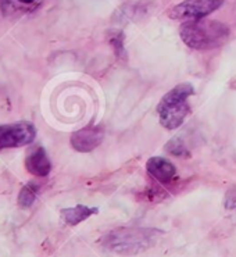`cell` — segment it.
Returning a JSON list of instances; mask_svg holds the SVG:
<instances>
[{
    "label": "cell",
    "mask_w": 236,
    "mask_h": 257,
    "mask_svg": "<svg viewBox=\"0 0 236 257\" xmlns=\"http://www.w3.org/2000/svg\"><path fill=\"white\" fill-rule=\"evenodd\" d=\"M104 128L101 125H88L71 135L70 144L72 149L79 153H89L103 142Z\"/></svg>",
    "instance_id": "8992f818"
},
{
    "label": "cell",
    "mask_w": 236,
    "mask_h": 257,
    "mask_svg": "<svg viewBox=\"0 0 236 257\" xmlns=\"http://www.w3.org/2000/svg\"><path fill=\"white\" fill-rule=\"evenodd\" d=\"M35 135V126L30 122L0 125V150L27 146L34 142Z\"/></svg>",
    "instance_id": "5b68a950"
},
{
    "label": "cell",
    "mask_w": 236,
    "mask_h": 257,
    "mask_svg": "<svg viewBox=\"0 0 236 257\" xmlns=\"http://www.w3.org/2000/svg\"><path fill=\"white\" fill-rule=\"evenodd\" d=\"M179 35L188 48L212 50L222 46L228 41L230 31L224 23L215 20H196L183 23Z\"/></svg>",
    "instance_id": "7a4b0ae2"
},
{
    "label": "cell",
    "mask_w": 236,
    "mask_h": 257,
    "mask_svg": "<svg viewBox=\"0 0 236 257\" xmlns=\"http://www.w3.org/2000/svg\"><path fill=\"white\" fill-rule=\"evenodd\" d=\"M225 0H183L168 10V17L178 21L203 20L224 5Z\"/></svg>",
    "instance_id": "277c9868"
},
{
    "label": "cell",
    "mask_w": 236,
    "mask_h": 257,
    "mask_svg": "<svg viewBox=\"0 0 236 257\" xmlns=\"http://www.w3.org/2000/svg\"><path fill=\"white\" fill-rule=\"evenodd\" d=\"M193 92L195 89L190 84H179L168 90L156 108L160 124L167 130H177L182 125L186 117L192 113L188 99Z\"/></svg>",
    "instance_id": "3957f363"
},
{
    "label": "cell",
    "mask_w": 236,
    "mask_h": 257,
    "mask_svg": "<svg viewBox=\"0 0 236 257\" xmlns=\"http://www.w3.org/2000/svg\"><path fill=\"white\" fill-rule=\"evenodd\" d=\"M224 209L226 214L229 215L233 221H236V186L230 188L229 191L226 192L224 199Z\"/></svg>",
    "instance_id": "5bb4252c"
},
{
    "label": "cell",
    "mask_w": 236,
    "mask_h": 257,
    "mask_svg": "<svg viewBox=\"0 0 236 257\" xmlns=\"http://www.w3.org/2000/svg\"><path fill=\"white\" fill-rule=\"evenodd\" d=\"M165 150L168 153H171L172 156H177V157H189L190 156L188 148L185 146V144H183L179 138L171 139L168 144L165 145Z\"/></svg>",
    "instance_id": "4fadbf2b"
},
{
    "label": "cell",
    "mask_w": 236,
    "mask_h": 257,
    "mask_svg": "<svg viewBox=\"0 0 236 257\" xmlns=\"http://www.w3.org/2000/svg\"><path fill=\"white\" fill-rule=\"evenodd\" d=\"M167 196V191L161 189L160 186H152L146 191L141 193L139 196V200L142 202H148V203H159L163 199H165Z\"/></svg>",
    "instance_id": "7c38bea8"
},
{
    "label": "cell",
    "mask_w": 236,
    "mask_h": 257,
    "mask_svg": "<svg viewBox=\"0 0 236 257\" xmlns=\"http://www.w3.org/2000/svg\"><path fill=\"white\" fill-rule=\"evenodd\" d=\"M99 209L97 207H89L85 204H77L75 207H68V209L61 210V218L67 225L75 227L78 224H81L85 220H88L89 217L97 214Z\"/></svg>",
    "instance_id": "9c48e42d"
},
{
    "label": "cell",
    "mask_w": 236,
    "mask_h": 257,
    "mask_svg": "<svg viewBox=\"0 0 236 257\" xmlns=\"http://www.w3.org/2000/svg\"><path fill=\"white\" fill-rule=\"evenodd\" d=\"M163 233L161 229L156 228H117L104 233L99 239V245L110 253L132 256L153 247Z\"/></svg>",
    "instance_id": "6da1fadb"
},
{
    "label": "cell",
    "mask_w": 236,
    "mask_h": 257,
    "mask_svg": "<svg viewBox=\"0 0 236 257\" xmlns=\"http://www.w3.org/2000/svg\"><path fill=\"white\" fill-rule=\"evenodd\" d=\"M27 171L35 177H46L52 171V163L43 148L32 149L25 159Z\"/></svg>",
    "instance_id": "ba28073f"
},
{
    "label": "cell",
    "mask_w": 236,
    "mask_h": 257,
    "mask_svg": "<svg viewBox=\"0 0 236 257\" xmlns=\"http://www.w3.org/2000/svg\"><path fill=\"white\" fill-rule=\"evenodd\" d=\"M17 2L23 6H30V5H35L38 0H17Z\"/></svg>",
    "instance_id": "9a60e30c"
},
{
    "label": "cell",
    "mask_w": 236,
    "mask_h": 257,
    "mask_svg": "<svg viewBox=\"0 0 236 257\" xmlns=\"http://www.w3.org/2000/svg\"><path fill=\"white\" fill-rule=\"evenodd\" d=\"M108 42L111 45L114 53L118 59H125V49H124V35L121 31H112L108 34Z\"/></svg>",
    "instance_id": "8fae6325"
},
{
    "label": "cell",
    "mask_w": 236,
    "mask_h": 257,
    "mask_svg": "<svg viewBox=\"0 0 236 257\" xmlns=\"http://www.w3.org/2000/svg\"><path fill=\"white\" fill-rule=\"evenodd\" d=\"M146 171L154 182L163 186H172L178 182L175 166L163 157H152L146 163Z\"/></svg>",
    "instance_id": "52a82bcc"
},
{
    "label": "cell",
    "mask_w": 236,
    "mask_h": 257,
    "mask_svg": "<svg viewBox=\"0 0 236 257\" xmlns=\"http://www.w3.org/2000/svg\"><path fill=\"white\" fill-rule=\"evenodd\" d=\"M38 191H39V185H38V184H35V182L27 184V185L21 189V192L18 193V204H20L21 207H24V209L32 206V203L35 202Z\"/></svg>",
    "instance_id": "30bf717a"
}]
</instances>
